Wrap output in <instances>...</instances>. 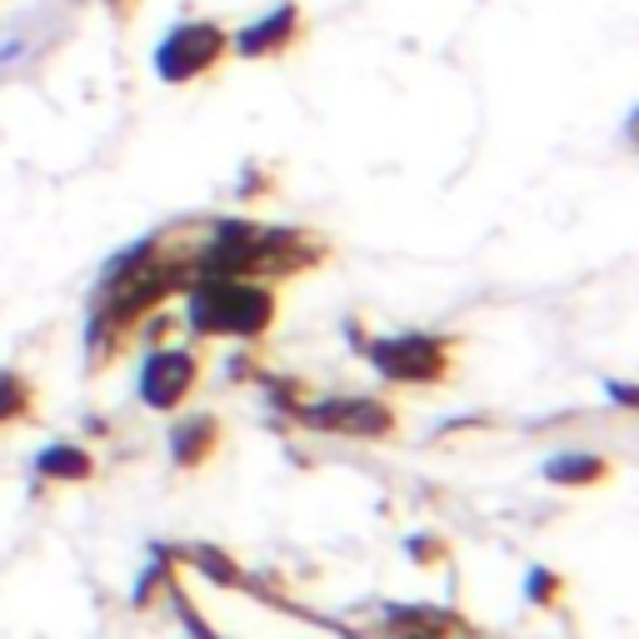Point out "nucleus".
Instances as JSON below:
<instances>
[{"label": "nucleus", "instance_id": "f257e3e1", "mask_svg": "<svg viewBox=\"0 0 639 639\" xmlns=\"http://www.w3.org/2000/svg\"><path fill=\"white\" fill-rule=\"evenodd\" d=\"M215 50H220V31H215V25H176V31L160 40L155 71L166 75V81H190L201 65H210Z\"/></svg>", "mask_w": 639, "mask_h": 639}, {"label": "nucleus", "instance_id": "7ed1b4c3", "mask_svg": "<svg viewBox=\"0 0 639 639\" xmlns=\"http://www.w3.org/2000/svg\"><path fill=\"white\" fill-rule=\"evenodd\" d=\"M290 21H296V15H290V5H280L270 21H261L255 31H245V36H240V56H265V50H270L280 36H290Z\"/></svg>", "mask_w": 639, "mask_h": 639}, {"label": "nucleus", "instance_id": "f03ea898", "mask_svg": "<svg viewBox=\"0 0 639 639\" xmlns=\"http://www.w3.org/2000/svg\"><path fill=\"white\" fill-rule=\"evenodd\" d=\"M265 315H270V305H265L250 285H215V290H205V296L195 300V319L210 325V330H250V325H261Z\"/></svg>", "mask_w": 639, "mask_h": 639}]
</instances>
